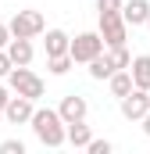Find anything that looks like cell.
Returning <instances> with one entry per match:
<instances>
[{
  "instance_id": "5b68a950",
  "label": "cell",
  "mask_w": 150,
  "mask_h": 154,
  "mask_svg": "<svg viewBox=\"0 0 150 154\" xmlns=\"http://www.w3.org/2000/svg\"><path fill=\"white\" fill-rule=\"evenodd\" d=\"M100 39H104V47H118V43L129 39V25H125L122 11H104L100 14Z\"/></svg>"
},
{
  "instance_id": "6da1fadb",
  "label": "cell",
  "mask_w": 150,
  "mask_h": 154,
  "mask_svg": "<svg viewBox=\"0 0 150 154\" xmlns=\"http://www.w3.org/2000/svg\"><path fill=\"white\" fill-rule=\"evenodd\" d=\"M29 125H32V133L43 147H64V122L54 108H36Z\"/></svg>"
},
{
  "instance_id": "7c38bea8",
  "label": "cell",
  "mask_w": 150,
  "mask_h": 154,
  "mask_svg": "<svg viewBox=\"0 0 150 154\" xmlns=\"http://www.w3.org/2000/svg\"><path fill=\"white\" fill-rule=\"evenodd\" d=\"M147 14H150V4L147 0H129V4H122V18H125V25H143L147 22Z\"/></svg>"
},
{
  "instance_id": "484cf974",
  "label": "cell",
  "mask_w": 150,
  "mask_h": 154,
  "mask_svg": "<svg viewBox=\"0 0 150 154\" xmlns=\"http://www.w3.org/2000/svg\"><path fill=\"white\" fill-rule=\"evenodd\" d=\"M0 118H4V111H0Z\"/></svg>"
},
{
  "instance_id": "9a60e30c",
  "label": "cell",
  "mask_w": 150,
  "mask_h": 154,
  "mask_svg": "<svg viewBox=\"0 0 150 154\" xmlns=\"http://www.w3.org/2000/svg\"><path fill=\"white\" fill-rule=\"evenodd\" d=\"M46 68H50V75H68L75 68V61L68 54H57V57H46Z\"/></svg>"
},
{
  "instance_id": "3957f363",
  "label": "cell",
  "mask_w": 150,
  "mask_h": 154,
  "mask_svg": "<svg viewBox=\"0 0 150 154\" xmlns=\"http://www.w3.org/2000/svg\"><path fill=\"white\" fill-rule=\"evenodd\" d=\"M97 54H104L100 32H79L75 39H68V57H72L75 65H89Z\"/></svg>"
},
{
  "instance_id": "8fae6325",
  "label": "cell",
  "mask_w": 150,
  "mask_h": 154,
  "mask_svg": "<svg viewBox=\"0 0 150 154\" xmlns=\"http://www.w3.org/2000/svg\"><path fill=\"white\" fill-rule=\"evenodd\" d=\"M11 65H32V39H22V36H11V43L4 47Z\"/></svg>"
},
{
  "instance_id": "cb8c5ba5",
  "label": "cell",
  "mask_w": 150,
  "mask_h": 154,
  "mask_svg": "<svg viewBox=\"0 0 150 154\" xmlns=\"http://www.w3.org/2000/svg\"><path fill=\"white\" fill-rule=\"evenodd\" d=\"M143 25H147V29H150V14H147V22H143Z\"/></svg>"
},
{
  "instance_id": "e0dca14e",
  "label": "cell",
  "mask_w": 150,
  "mask_h": 154,
  "mask_svg": "<svg viewBox=\"0 0 150 154\" xmlns=\"http://www.w3.org/2000/svg\"><path fill=\"white\" fill-rule=\"evenodd\" d=\"M0 154H25V143L22 140H4L0 143Z\"/></svg>"
},
{
  "instance_id": "8992f818",
  "label": "cell",
  "mask_w": 150,
  "mask_h": 154,
  "mask_svg": "<svg viewBox=\"0 0 150 154\" xmlns=\"http://www.w3.org/2000/svg\"><path fill=\"white\" fill-rule=\"evenodd\" d=\"M118 108H122V115L129 118V122H140V118L150 111V104H147V90H129L125 97H118Z\"/></svg>"
},
{
  "instance_id": "ba28073f",
  "label": "cell",
  "mask_w": 150,
  "mask_h": 154,
  "mask_svg": "<svg viewBox=\"0 0 150 154\" xmlns=\"http://www.w3.org/2000/svg\"><path fill=\"white\" fill-rule=\"evenodd\" d=\"M86 111H89V104H86V97H79V93H68V97L61 100V108H57L61 122H79V118H86Z\"/></svg>"
},
{
  "instance_id": "7a4b0ae2",
  "label": "cell",
  "mask_w": 150,
  "mask_h": 154,
  "mask_svg": "<svg viewBox=\"0 0 150 154\" xmlns=\"http://www.w3.org/2000/svg\"><path fill=\"white\" fill-rule=\"evenodd\" d=\"M7 86H11L18 97H29V100H39V97L46 93L43 79H39L36 72H29V65H14V68L7 72Z\"/></svg>"
},
{
  "instance_id": "277c9868",
  "label": "cell",
  "mask_w": 150,
  "mask_h": 154,
  "mask_svg": "<svg viewBox=\"0 0 150 154\" xmlns=\"http://www.w3.org/2000/svg\"><path fill=\"white\" fill-rule=\"evenodd\" d=\"M7 29H11V36L36 39V36H43V29H46V18H43L39 11H14V18L7 22Z\"/></svg>"
},
{
  "instance_id": "5bb4252c",
  "label": "cell",
  "mask_w": 150,
  "mask_h": 154,
  "mask_svg": "<svg viewBox=\"0 0 150 154\" xmlns=\"http://www.w3.org/2000/svg\"><path fill=\"white\" fill-rule=\"evenodd\" d=\"M111 72H118V68H114L111 61H107V54H97V57L89 61V79H100V82H104V79L111 75Z\"/></svg>"
},
{
  "instance_id": "2e32d148",
  "label": "cell",
  "mask_w": 150,
  "mask_h": 154,
  "mask_svg": "<svg viewBox=\"0 0 150 154\" xmlns=\"http://www.w3.org/2000/svg\"><path fill=\"white\" fill-rule=\"evenodd\" d=\"M107 61H111L114 68H129V61H132V54L125 50V43H118V47H107Z\"/></svg>"
},
{
  "instance_id": "d4e9b609",
  "label": "cell",
  "mask_w": 150,
  "mask_h": 154,
  "mask_svg": "<svg viewBox=\"0 0 150 154\" xmlns=\"http://www.w3.org/2000/svg\"><path fill=\"white\" fill-rule=\"evenodd\" d=\"M147 104H150V90H147Z\"/></svg>"
},
{
  "instance_id": "ac0fdd59",
  "label": "cell",
  "mask_w": 150,
  "mask_h": 154,
  "mask_svg": "<svg viewBox=\"0 0 150 154\" xmlns=\"http://www.w3.org/2000/svg\"><path fill=\"white\" fill-rule=\"evenodd\" d=\"M86 151H89V154H111V143H107V140H89Z\"/></svg>"
},
{
  "instance_id": "9c48e42d",
  "label": "cell",
  "mask_w": 150,
  "mask_h": 154,
  "mask_svg": "<svg viewBox=\"0 0 150 154\" xmlns=\"http://www.w3.org/2000/svg\"><path fill=\"white\" fill-rule=\"evenodd\" d=\"M89 140H93V129L86 125V118H79V122H64V143H72V147H82V151H86Z\"/></svg>"
},
{
  "instance_id": "d6986e66",
  "label": "cell",
  "mask_w": 150,
  "mask_h": 154,
  "mask_svg": "<svg viewBox=\"0 0 150 154\" xmlns=\"http://www.w3.org/2000/svg\"><path fill=\"white\" fill-rule=\"evenodd\" d=\"M104 11H122V0H97V14Z\"/></svg>"
},
{
  "instance_id": "44dd1931",
  "label": "cell",
  "mask_w": 150,
  "mask_h": 154,
  "mask_svg": "<svg viewBox=\"0 0 150 154\" xmlns=\"http://www.w3.org/2000/svg\"><path fill=\"white\" fill-rule=\"evenodd\" d=\"M7 43H11V29H7V25H4V22H0V50H4V47H7Z\"/></svg>"
},
{
  "instance_id": "603a6c76",
  "label": "cell",
  "mask_w": 150,
  "mask_h": 154,
  "mask_svg": "<svg viewBox=\"0 0 150 154\" xmlns=\"http://www.w3.org/2000/svg\"><path fill=\"white\" fill-rule=\"evenodd\" d=\"M140 122H143V133H147V136H150V111H147V115H143V118H140Z\"/></svg>"
},
{
  "instance_id": "ffe728a7",
  "label": "cell",
  "mask_w": 150,
  "mask_h": 154,
  "mask_svg": "<svg viewBox=\"0 0 150 154\" xmlns=\"http://www.w3.org/2000/svg\"><path fill=\"white\" fill-rule=\"evenodd\" d=\"M14 65H11V57H7V50H0V79H7V72H11Z\"/></svg>"
},
{
  "instance_id": "52a82bcc",
  "label": "cell",
  "mask_w": 150,
  "mask_h": 154,
  "mask_svg": "<svg viewBox=\"0 0 150 154\" xmlns=\"http://www.w3.org/2000/svg\"><path fill=\"white\" fill-rule=\"evenodd\" d=\"M36 111V100H29V97H11L7 104H4V118L11 122V125H29V118Z\"/></svg>"
},
{
  "instance_id": "4fadbf2b",
  "label": "cell",
  "mask_w": 150,
  "mask_h": 154,
  "mask_svg": "<svg viewBox=\"0 0 150 154\" xmlns=\"http://www.w3.org/2000/svg\"><path fill=\"white\" fill-rule=\"evenodd\" d=\"M46 39H43V47H46V57H57V54H68V32L64 29H43Z\"/></svg>"
},
{
  "instance_id": "7402d4cb",
  "label": "cell",
  "mask_w": 150,
  "mask_h": 154,
  "mask_svg": "<svg viewBox=\"0 0 150 154\" xmlns=\"http://www.w3.org/2000/svg\"><path fill=\"white\" fill-rule=\"evenodd\" d=\"M7 100H11V90H7V86H0V111H4V104H7Z\"/></svg>"
},
{
  "instance_id": "30bf717a",
  "label": "cell",
  "mask_w": 150,
  "mask_h": 154,
  "mask_svg": "<svg viewBox=\"0 0 150 154\" xmlns=\"http://www.w3.org/2000/svg\"><path fill=\"white\" fill-rule=\"evenodd\" d=\"M129 75H132L136 90H150V54H140L129 61Z\"/></svg>"
}]
</instances>
